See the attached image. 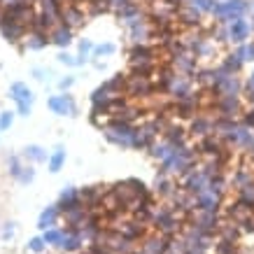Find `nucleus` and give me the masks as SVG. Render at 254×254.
Wrapping results in <instances>:
<instances>
[{
	"instance_id": "nucleus-13",
	"label": "nucleus",
	"mask_w": 254,
	"mask_h": 254,
	"mask_svg": "<svg viewBox=\"0 0 254 254\" xmlns=\"http://www.w3.org/2000/svg\"><path fill=\"white\" fill-rule=\"evenodd\" d=\"M72 40H75V28H70L68 23L59 21L56 26L49 28V42L56 45L59 49H68L72 45Z\"/></svg>"
},
{
	"instance_id": "nucleus-15",
	"label": "nucleus",
	"mask_w": 254,
	"mask_h": 254,
	"mask_svg": "<svg viewBox=\"0 0 254 254\" xmlns=\"http://www.w3.org/2000/svg\"><path fill=\"white\" fill-rule=\"evenodd\" d=\"M187 131L198 140L205 138V135H212L215 133V117H208V115H203V112H198L196 117H191V124H189Z\"/></svg>"
},
{
	"instance_id": "nucleus-5",
	"label": "nucleus",
	"mask_w": 254,
	"mask_h": 254,
	"mask_svg": "<svg viewBox=\"0 0 254 254\" xmlns=\"http://www.w3.org/2000/svg\"><path fill=\"white\" fill-rule=\"evenodd\" d=\"M247 14V0H217L212 19L217 23H229Z\"/></svg>"
},
{
	"instance_id": "nucleus-3",
	"label": "nucleus",
	"mask_w": 254,
	"mask_h": 254,
	"mask_svg": "<svg viewBox=\"0 0 254 254\" xmlns=\"http://www.w3.org/2000/svg\"><path fill=\"white\" fill-rule=\"evenodd\" d=\"M152 226L163 236L175 238V233L182 229V219L177 215L175 205H161L159 210H152Z\"/></svg>"
},
{
	"instance_id": "nucleus-49",
	"label": "nucleus",
	"mask_w": 254,
	"mask_h": 254,
	"mask_svg": "<svg viewBox=\"0 0 254 254\" xmlns=\"http://www.w3.org/2000/svg\"><path fill=\"white\" fill-rule=\"evenodd\" d=\"M105 5H108V9H112V12H117V9H122L124 5H128V2H133V0H103Z\"/></svg>"
},
{
	"instance_id": "nucleus-22",
	"label": "nucleus",
	"mask_w": 254,
	"mask_h": 254,
	"mask_svg": "<svg viewBox=\"0 0 254 254\" xmlns=\"http://www.w3.org/2000/svg\"><path fill=\"white\" fill-rule=\"evenodd\" d=\"M47 45H52V42H49V33H47V31H38V28H31V31L26 33V38H23L21 49H28V52H40V49H45Z\"/></svg>"
},
{
	"instance_id": "nucleus-32",
	"label": "nucleus",
	"mask_w": 254,
	"mask_h": 254,
	"mask_svg": "<svg viewBox=\"0 0 254 254\" xmlns=\"http://www.w3.org/2000/svg\"><path fill=\"white\" fill-rule=\"evenodd\" d=\"M252 212H254V210L247 208V205H243L238 198H236V203L226 205V215H229V219H233V224H243L247 217L252 215Z\"/></svg>"
},
{
	"instance_id": "nucleus-1",
	"label": "nucleus",
	"mask_w": 254,
	"mask_h": 254,
	"mask_svg": "<svg viewBox=\"0 0 254 254\" xmlns=\"http://www.w3.org/2000/svg\"><path fill=\"white\" fill-rule=\"evenodd\" d=\"M196 166H198V152H196V147L191 149V147L182 145V147H175L168 159L161 163V173L173 175V177H182L189 170L196 168Z\"/></svg>"
},
{
	"instance_id": "nucleus-43",
	"label": "nucleus",
	"mask_w": 254,
	"mask_h": 254,
	"mask_svg": "<svg viewBox=\"0 0 254 254\" xmlns=\"http://www.w3.org/2000/svg\"><path fill=\"white\" fill-rule=\"evenodd\" d=\"M215 252L217 254H236V243L233 240H219L215 245Z\"/></svg>"
},
{
	"instance_id": "nucleus-42",
	"label": "nucleus",
	"mask_w": 254,
	"mask_h": 254,
	"mask_svg": "<svg viewBox=\"0 0 254 254\" xmlns=\"http://www.w3.org/2000/svg\"><path fill=\"white\" fill-rule=\"evenodd\" d=\"M45 250H47V243H45V238H42V236H35V238L28 240V252L42 254Z\"/></svg>"
},
{
	"instance_id": "nucleus-9",
	"label": "nucleus",
	"mask_w": 254,
	"mask_h": 254,
	"mask_svg": "<svg viewBox=\"0 0 254 254\" xmlns=\"http://www.w3.org/2000/svg\"><path fill=\"white\" fill-rule=\"evenodd\" d=\"M226 33H229V42H231L233 47L245 45V42H250V38H252V21H247L245 16L233 19V21L226 23Z\"/></svg>"
},
{
	"instance_id": "nucleus-47",
	"label": "nucleus",
	"mask_w": 254,
	"mask_h": 254,
	"mask_svg": "<svg viewBox=\"0 0 254 254\" xmlns=\"http://www.w3.org/2000/svg\"><path fill=\"white\" fill-rule=\"evenodd\" d=\"M14 233H16V224L14 222H5V224H2V233H0V236H2V240H12V238H14Z\"/></svg>"
},
{
	"instance_id": "nucleus-2",
	"label": "nucleus",
	"mask_w": 254,
	"mask_h": 254,
	"mask_svg": "<svg viewBox=\"0 0 254 254\" xmlns=\"http://www.w3.org/2000/svg\"><path fill=\"white\" fill-rule=\"evenodd\" d=\"M103 135L110 145L122 147V149H133V140H135V124L122 122V119H110L103 128Z\"/></svg>"
},
{
	"instance_id": "nucleus-33",
	"label": "nucleus",
	"mask_w": 254,
	"mask_h": 254,
	"mask_svg": "<svg viewBox=\"0 0 254 254\" xmlns=\"http://www.w3.org/2000/svg\"><path fill=\"white\" fill-rule=\"evenodd\" d=\"M219 65H222L226 72H231V75H238L240 70H243V65H245V61H243V59H240L236 52H229V54L222 59V63H219Z\"/></svg>"
},
{
	"instance_id": "nucleus-16",
	"label": "nucleus",
	"mask_w": 254,
	"mask_h": 254,
	"mask_svg": "<svg viewBox=\"0 0 254 254\" xmlns=\"http://www.w3.org/2000/svg\"><path fill=\"white\" fill-rule=\"evenodd\" d=\"M170 240L168 236H163V233H152V236H145L142 238V243H140V250L147 254H166L170 247Z\"/></svg>"
},
{
	"instance_id": "nucleus-4",
	"label": "nucleus",
	"mask_w": 254,
	"mask_h": 254,
	"mask_svg": "<svg viewBox=\"0 0 254 254\" xmlns=\"http://www.w3.org/2000/svg\"><path fill=\"white\" fill-rule=\"evenodd\" d=\"M47 108L56 117H77L79 115L77 100H75V96L70 91H59L54 96H49L47 98Z\"/></svg>"
},
{
	"instance_id": "nucleus-28",
	"label": "nucleus",
	"mask_w": 254,
	"mask_h": 254,
	"mask_svg": "<svg viewBox=\"0 0 254 254\" xmlns=\"http://www.w3.org/2000/svg\"><path fill=\"white\" fill-rule=\"evenodd\" d=\"M65 159H68V154H65V147L56 145L54 149L49 152V159H47V170H49V173H61L63 166H65Z\"/></svg>"
},
{
	"instance_id": "nucleus-21",
	"label": "nucleus",
	"mask_w": 254,
	"mask_h": 254,
	"mask_svg": "<svg viewBox=\"0 0 254 254\" xmlns=\"http://www.w3.org/2000/svg\"><path fill=\"white\" fill-rule=\"evenodd\" d=\"M56 205L61 208V215L65 212V210H72V208H77V205H84V203H82V196H79V189L77 187H63L61 193H59Z\"/></svg>"
},
{
	"instance_id": "nucleus-17",
	"label": "nucleus",
	"mask_w": 254,
	"mask_h": 254,
	"mask_svg": "<svg viewBox=\"0 0 254 254\" xmlns=\"http://www.w3.org/2000/svg\"><path fill=\"white\" fill-rule=\"evenodd\" d=\"M173 68L177 72H182V75H193L196 70H198V59L189 52V49H180L175 56H173Z\"/></svg>"
},
{
	"instance_id": "nucleus-40",
	"label": "nucleus",
	"mask_w": 254,
	"mask_h": 254,
	"mask_svg": "<svg viewBox=\"0 0 254 254\" xmlns=\"http://www.w3.org/2000/svg\"><path fill=\"white\" fill-rule=\"evenodd\" d=\"M56 59H59V63H63V65H68V68H79L77 56H72V54H70V52H65V49H61Z\"/></svg>"
},
{
	"instance_id": "nucleus-26",
	"label": "nucleus",
	"mask_w": 254,
	"mask_h": 254,
	"mask_svg": "<svg viewBox=\"0 0 254 254\" xmlns=\"http://www.w3.org/2000/svg\"><path fill=\"white\" fill-rule=\"evenodd\" d=\"M187 133L189 131H187L182 124H168L163 128V140L170 142L173 147H182V145H187Z\"/></svg>"
},
{
	"instance_id": "nucleus-6",
	"label": "nucleus",
	"mask_w": 254,
	"mask_h": 254,
	"mask_svg": "<svg viewBox=\"0 0 254 254\" xmlns=\"http://www.w3.org/2000/svg\"><path fill=\"white\" fill-rule=\"evenodd\" d=\"M9 98L14 100L16 115L19 117H31L35 96H33V91L28 89V84H23V82H14V84L9 86Z\"/></svg>"
},
{
	"instance_id": "nucleus-35",
	"label": "nucleus",
	"mask_w": 254,
	"mask_h": 254,
	"mask_svg": "<svg viewBox=\"0 0 254 254\" xmlns=\"http://www.w3.org/2000/svg\"><path fill=\"white\" fill-rule=\"evenodd\" d=\"M193 75H196V84L198 86L212 89V84H215V68H198Z\"/></svg>"
},
{
	"instance_id": "nucleus-44",
	"label": "nucleus",
	"mask_w": 254,
	"mask_h": 254,
	"mask_svg": "<svg viewBox=\"0 0 254 254\" xmlns=\"http://www.w3.org/2000/svg\"><path fill=\"white\" fill-rule=\"evenodd\" d=\"M93 49H96V45H93V42H91V40H79V42H77V54L79 56H86V59H89V56H91L93 54Z\"/></svg>"
},
{
	"instance_id": "nucleus-18",
	"label": "nucleus",
	"mask_w": 254,
	"mask_h": 254,
	"mask_svg": "<svg viewBox=\"0 0 254 254\" xmlns=\"http://www.w3.org/2000/svg\"><path fill=\"white\" fill-rule=\"evenodd\" d=\"M222 200L217 193H212L210 189H205V191H200L193 196V212L196 210H203V212H219V208H222Z\"/></svg>"
},
{
	"instance_id": "nucleus-23",
	"label": "nucleus",
	"mask_w": 254,
	"mask_h": 254,
	"mask_svg": "<svg viewBox=\"0 0 254 254\" xmlns=\"http://www.w3.org/2000/svg\"><path fill=\"white\" fill-rule=\"evenodd\" d=\"M175 191H177V185H175V180H173V175H166V173L159 170V175L154 180V193L159 198H173Z\"/></svg>"
},
{
	"instance_id": "nucleus-41",
	"label": "nucleus",
	"mask_w": 254,
	"mask_h": 254,
	"mask_svg": "<svg viewBox=\"0 0 254 254\" xmlns=\"http://www.w3.org/2000/svg\"><path fill=\"white\" fill-rule=\"evenodd\" d=\"M14 117H16V112L2 110V112H0V131H9L12 124H14Z\"/></svg>"
},
{
	"instance_id": "nucleus-29",
	"label": "nucleus",
	"mask_w": 254,
	"mask_h": 254,
	"mask_svg": "<svg viewBox=\"0 0 254 254\" xmlns=\"http://www.w3.org/2000/svg\"><path fill=\"white\" fill-rule=\"evenodd\" d=\"M21 156L28 163L38 166V163H47V159H49V152H47L42 145H26V147H23V152H21Z\"/></svg>"
},
{
	"instance_id": "nucleus-36",
	"label": "nucleus",
	"mask_w": 254,
	"mask_h": 254,
	"mask_svg": "<svg viewBox=\"0 0 254 254\" xmlns=\"http://www.w3.org/2000/svg\"><path fill=\"white\" fill-rule=\"evenodd\" d=\"M236 198H238L243 205H247V208L254 210V182H250V185L236 189Z\"/></svg>"
},
{
	"instance_id": "nucleus-34",
	"label": "nucleus",
	"mask_w": 254,
	"mask_h": 254,
	"mask_svg": "<svg viewBox=\"0 0 254 254\" xmlns=\"http://www.w3.org/2000/svg\"><path fill=\"white\" fill-rule=\"evenodd\" d=\"M250 182H254V173H252L250 168H236V170H233L231 185L236 187V189H240V187L250 185Z\"/></svg>"
},
{
	"instance_id": "nucleus-27",
	"label": "nucleus",
	"mask_w": 254,
	"mask_h": 254,
	"mask_svg": "<svg viewBox=\"0 0 254 254\" xmlns=\"http://www.w3.org/2000/svg\"><path fill=\"white\" fill-rule=\"evenodd\" d=\"M40 14H45L47 19H52L54 23L61 21V12H63V2L61 0H38Z\"/></svg>"
},
{
	"instance_id": "nucleus-14",
	"label": "nucleus",
	"mask_w": 254,
	"mask_h": 254,
	"mask_svg": "<svg viewBox=\"0 0 254 254\" xmlns=\"http://www.w3.org/2000/svg\"><path fill=\"white\" fill-rule=\"evenodd\" d=\"M84 243H86V240H84V236H82V231H79V229L68 226L56 250H61V252H65V254H77L79 250L84 247Z\"/></svg>"
},
{
	"instance_id": "nucleus-38",
	"label": "nucleus",
	"mask_w": 254,
	"mask_h": 254,
	"mask_svg": "<svg viewBox=\"0 0 254 254\" xmlns=\"http://www.w3.org/2000/svg\"><path fill=\"white\" fill-rule=\"evenodd\" d=\"M189 5H191L193 9H198L203 16H212V12H215V5H217V0H187Z\"/></svg>"
},
{
	"instance_id": "nucleus-31",
	"label": "nucleus",
	"mask_w": 254,
	"mask_h": 254,
	"mask_svg": "<svg viewBox=\"0 0 254 254\" xmlns=\"http://www.w3.org/2000/svg\"><path fill=\"white\" fill-rule=\"evenodd\" d=\"M173 149H175V147L161 138V140H154V142H152V147H149L147 152H149V156H152L154 161L163 163V161H166V159L170 156V152H173Z\"/></svg>"
},
{
	"instance_id": "nucleus-25",
	"label": "nucleus",
	"mask_w": 254,
	"mask_h": 254,
	"mask_svg": "<svg viewBox=\"0 0 254 254\" xmlns=\"http://www.w3.org/2000/svg\"><path fill=\"white\" fill-rule=\"evenodd\" d=\"M61 21L68 23L70 28H77V26H82V23H86V14L84 9L77 7V5H63V12H61Z\"/></svg>"
},
{
	"instance_id": "nucleus-45",
	"label": "nucleus",
	"mask_w": 254,
	"mask_h": 254,
	"mask_svg": "<svg viewBox=\"0 0 254 254\" xmlns=\"http://www.w3.org/2000/svg\"><path fill=\"white\" fill-rule=\"evenodd\" d=\"M56 86H59V91H70V89L75 86V75H65V77H61L59 82H56Z\"/></svg>"
},
{
	"instance_id": "nucleus-19",
	"label": "nucleus",
	"mask_w": 254,
	"mask_h": 254,
	"mask_svg": "<svg viewBox=\"0 0 254 254\" xmlns=\"http://www.w3.org/2000/svg\"><path fill=\"white\" fill-rule=\"evenodd\" d=\"M175 14H177V21H182V26L191 28V31L200 28V23H203V14H200L198 9H193L189 2H182Z\"/></svg>"
},
{
	"instance_id": "nucleus-8",
	"label": "nucleus",
	"mask_w": 254,
	"mask_h": 254,
	"mask_svg": "<svg viewBox=\"0 0 254 254\" xmlns=\"http://www.w3.org/2000/svg\"><path fill=\"white\" fill-rule=\"evenodd\" d=\"M26 33H28V26H23V23L14 21V19H9L7 14L0 12V35L7 40L9 45H19V42H23Z\"/></svg>"
},
{
	"instance_id": "nucleus-24",
	"label": "nucleus",
	"mask_w": 254,
	"mask_h": 254,
	"mask_svg": "<svg viewBox=\"0 0 254 254\" xmlns=\"http://www.w3.org/2000/svg\"><path fill=\"white\" fill-rule=\"evenodd\" d=\"M59 219H61V208L59 205H47L42 212H40L38 217V229L40 231H47V229H54V226H59Z\"/></svg>"
},
{
	"instance_id": "nucleus-37",
	"label": "nucleus",
	"mask_w": 254,
	"mask_h": 254,
	"mask_svg": "<svg viewBox=\"0 0 254 254\" xmlns=\"http://www.w3.org/2000/svg\"><path fill=\"white\" fill-rule=\"evenodd\" d=\"M63 233H65V229H59V226L42 231V238H45L47 247H59V243H61V238H63Z\"/></svg>"
},
{
	"instance_id": "nucleus-50",
	"label": "nucleus",
	"mask_w": 254,
	"mask_h": 254,
	"mask_svg": "<svg viewBox=\"0 0 254 254\" xmlns=\"http://www.w3.org/2000/svg\"><path fill=\"white\" fill-rule=\"evenodd\" d=\"M245 61L247 63H254V40L245 42Z\"/></svg>"
},
{
	"instance_id": "nucleus-51",
	"label": "nucleus",
	"mask_w": 254,
	"mask_h": 254,
	"mask_svg": "<svg viewBox=\"0 0 254 254\" xmlns=\"http://www.w3.org/2000/svg\"><path fill=\"white\" fill-rule=\"evenodd\" d=\"M245 86H254V70H252V72H250V77H247Z\"/></svg>"
},
{
	"instance_id": "nucleus-10",
	"label": "nucleus",
	"mask_w": 254,
	"mask_h": 254,
	"mask_svg": "<svg viewBox=\"0 0 254 254\" xmlns=\"http://www.w3.org/2000/svg\"><path fill=\"white\" fill-rule=\"evenodd\" d=\"M154 82L152 77H145V75H131L128 77V84H126V96L131 98H149L154 93Z\"/></svg>"
},
{
	"instance_id": "nucleus-20",
	"label": "nucleus",
	"mask_w": 254,
	"mask_h": 254,
	"mask_svg": "<svg viewBox=\"0 0 254 254\" xmlns=\"http://www.w3.org/2000/svg\"><path fill=\"white\" fill-rule=\"evenodd\" d=\"M217 215H219V212H203V210H196V212H193V226L212 236V233L219 229V217Z\"/></svg>"
},
{
	"instance_id": "nucleus-11",
	"label": "nucleus",
	"mask_w": 254,
	"mask_h": 254,
	"mask_svg": "<svg viewBox=\"0 0 254 254\" xmlns=\"http://www.w3.org/2000/svg\"><path fill=\"white\" fill-rule=\"evenodd\" d=\"M215 108H217V112H219L217 117H229V119H236L238 115L245 112V105H243V98H240V96H217Z\"/></svg>"
},
{
	"instance_id": "nucleus-30",
	"label": "nucleus",
	"mask_w": 254,
	"mask_h": 254,
	"mask_svg": "<svg viewBox=\"0 0 254 254\" xmlns=\"http://www.w3.org/2000/svg\"><path fill=\"white\" fill-rule=\"evenodd\" d=\"M154 59V49L142 42V45H133L131 47V65H140V63H152Z\"/></svg>"
},
{
	"instance_id": "nucleus-52",
	"label": "nucleus",
	"mask_w": 254,
	"mask_h": 254,
	"mask_svg": "<svg viewBox=\"0 0 254 254\" xmlns=\"http://www.w3.org/2000/svg\"><path fill=\"white\" fill-rule=\"evenodd\" d=\"M250 159H252V163H254V152H250Z\"/></svg>"
},
{
	"instance_id": "nucleus-39",
	"label": "nucleus",
	"mask_w": 254,
	"mask_h": 254,
	"mask_svg": "<svg viewBox=\"0 0 254 254\" xmlns=\"http://www.w3.org/2000/svg\"><path fill=\"white\" fill-rule=\"evenodd\" d=\"M115 54H117L115 42H103V45H96V49H93L96 59H110V56H115Z\"/></svg>"
},
{
	"instance_id": "nucleus-12",
	"label": "nucleus",
	"mask_w": 254,
	"mask_h": 254,
	"mask_svg": "<svg viewBox=\"0 0 254 254\" xmlns=\"http://www.w3.org/2000/svg\"><path fill=\"white\" fill-rule=\"evenodd\" d=\"M126 31H128V38H131L133 45H142L147 40L152 38V23L147 21L145 16H138L133 21H126Z\"/></svg>"
},
{
	"instance_id": "nucleus-7",
	"label": "nucleus",
	"mask_w": 254,
	"mask_h": 254,
	"mask_svg": "<svg viewBox=\"0 0 254 254\" xmlns=\"http://www.w3.org/2000/svg\"><path fill=\"white\" fill-rule=\"evenodd\" d=\"M7 170H9V177L14 182H19V185H31L33 180H35V166L26 161L21 154L9 156Z\"/></svg>"
},
{
	"instance_id": "nucleus-46",
	"label": "nucleus",
	"mask_w": 254,
	"mask_h": 254,
	"mask_svg": "<svg viewBox=\"0 0 254 254\" xmlns=\"http://www.w3.org/2000/svg\"><path fill=\"white\" fill-rule=\"evenodd\" d=\"M33 77L38 79V82H47L49 77H54V72L49 68H33Z\"/></svg>"
},
{
	"instance_id": "nucleus-48",
	"label": "nucleus",
	"mask_w": 254,
	"mask_h": 254,
	"mask_svg": "<svg viewBox=\"0 0 254 254\" xmlns=\"http://www.w3.org/2000/svg\"><path fill=\"white\" fill-rule=\"evenodd\" d=\"M240 124H245L247 128H252V131H254V105L250 110H245V112H243V119H240Z\"/></svg>"
}]
</instances>
